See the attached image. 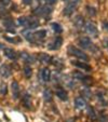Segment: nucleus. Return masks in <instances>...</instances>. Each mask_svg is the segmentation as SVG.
Here are the masks:
<instances>
[{
  "label": "nucleus",
  "mask_w": 108,
  "mask_h": 122,
  "mask_svg": "<svg viewBox=\"0 0 108 122\" xmlns=\"http://www.w3.org/2000/svg\"><path fill=\"white\" fill-rule=\"evenodd\" d=\"M67 50H68V53L70 54V55L75 56V57L79 58V60H82V61H84V62H87V61H89V56H87L82 50H80V49L77 48V46H68Z\"/></svg>",
  "instance_id": "1"
},
{
  "label": "nucleus",
  "mask_w": 108,
  "mask_h": 122,
  "mask_svg": "<svg viewBox=\"0 0 108 122\" xmlns=\"http://www.w3.org/2000/svg\"><path fill=\"white\" fill-rule=\"evenodd\" d=\"M51 12H52V8H51L50 5H40V7L36 8V9L32 11V13L36 16H38V17H46V16L50 15Z\"/></svg>",
  "instance_id": "2"
},
{
  "label": "nucleus",
  "mask_w": 108,
  "mask_h": 122,
  "mask_svg": "<svg viewBox=\"0 0 108 122\" xmlns=\"http://www.w3.org/2000/svg\"><path fill=\"white\" fill-rule=\"evenodd\" d=\"M79 46L84 50H91V51H96V46L92 42L91 38L89 37H80L78 40Z\"/></svg>",
  "instance_id": "3"
},
{
  "label": "nucleus",
  "mask_w": 108,
  "mask_h": 122,
  "mask_svg": "<svg viewBox=\"0 0 108 122\" xmlns=\"http://www.w3.org/2000/svg\"><path fill=\"white\" fill-rule=\"evenodd\" d=\"M84 29L91 37H93V38L98 37V29H97L96 25H95L93 22L89 21V22H87V23H84Z\"/></svg>",
  "instance_id": "4"
},
{
  "label": "nucleus",
  "mask_w": 108,
  "mask_h": 122,
  "mask_svg": "<svg viewBox=\"0 0 108 122\" xmlns=\"http://www.w3.org/2000/svg\"><path fill=\"white\" fill-rule=\"evenodd\" d=\"M78 3H79V0H72L71 2H69L68 5H67L66 7L64 8V11H63L64 15L68 16V17H69V16L72 15V14H74V12L76 11Z\"/></svg>",
  "instance_id": "5"
},
{
  "label": "nucleus",
  "mask_w": 108,
  "mask_h": 122,
  "mask_svg": "<svg viewBox=\"0 0 108 122\" xmlns=\"http://www.w3.org/2000/svg\"><path fill=\"white\" fill-rule=\"evenodd\" d=\"M62 44H63V38L60 37V36H56L53 39V41L51 43H49L48 49L49 50H58L62 46Z\"/></svg>",
  "instance_id": "6"
},
{
  "label": "nucleus",
  "mask_w": 108,
  "mask_h": 122,
  "mask_svg": "<svg viewBox=\"0 0 108 122\" xmlns=\"http://www.w3.org/2000/svg\"><path fill=\"white\" fill-rule=\"evenodd\" d=\"M2 24H3V26H5V28L9 32H12V34L15 32V29H14V27H15V23H14V21L11 19V17H7V19H5L2 21Z\"/></svg>",
  "instance_id": "7"
},
{
  "label": "nucleus",
  "mask_w": 108,
  "mask_h": 122,
  "mask_svg": "<svg viewBox=\"0 0 108 122\" xmlns=\"http://www.w3.org/2000/svg\"><path fill=\"white\" fill-rule=\"evenodd\" d=\"M40 25L39 20H37L34 16H27V24H26V28L27 29H35Z\"/></svg>",
  "instance_id": "8"
},
{
  "label": "nucleus",
  "mask_w": 108,
  "mask_h": 122,
  "mask_svg": "<svg viewBox=\"0 0 108 122\" xmlns=\"http://www.w3.org/2000/svg\"><path fill=\"white\" fill-rule=\"evenodd\" d=\"M11 89H12V96L14 99H19L20 95H21V90H20V85L17 81H12L11 83Z\"/></svg>",
  "instance_id": "9"
},
{
  "label": "nucleus",
  "mask_w": 108,
  "mask_h": 122,
  "mask_svg": "<svg viewBox=\"0 0 108 122\" xmlns=\"http://www.w3.org/2000/svg\"><path fill=\"white\" fill-rule=\"evenodd\" d=\"M19 56L22 58V61H23V62L26 63V64H32V63L36 62V60H35L34 56L30 55V54L27 53V52H25V51H22V52H20Z\"/></svg>",
  "instance_id": "10"
},
{
  "label": "nucleus",
  "mask_w": 108,
  "mask_h": 122,
  "mask_svg": "<svg viewBox=\"0 0 108 122\" xmlns=\"http://www.w3.org/2000/svg\"><path fill=\"white\" fill-rule=\"evenodd\" d=\"M0 75H1V77H3V78H9V77H11L12 70L9 65L3 64L0 66Z\"/></svg>",
  "instance_id": "11"
},
{
  "label": "nucleus",
  "mask_w": 108,
  "mask_h": 122,
  "mask_svg": "<svg viewBox=\"0 0 108 122\" xmlns=\"http://www.w3.org/2000/svg\"><path fill=\"white\" fill-rule=\"evenodd\" d=\"M3 54H5V56H7L8 58L12 61H15L17 58V53L11 48H3Z\"/></svg>",
  "instance_id": "12"
},
{
  "label": "nucleus",
  "mask_w": 108,
  "mask_h": 122,
  "mask_svg": "<svg viewBox=\"0 0 108 122\" xmlns=\"http://www.w3.org/2000/svg\"><path fill=\"white\" fill-rule=\"evenodd\" d=\"M22 35H23V37L25 38L28 42H30V43H36V39H35V37H34V32L30 31V29L23 30Z\"/></svg>",
  "instance_id": "13"
},
{
  "label": "nucleus",
  "mask_w": 108,
  "mask_h": 122,
  "mask_svg": "<svg viewBox=\"0 0 108 122\" xmlns=\"http://www.w3.org/2000/svg\"><path fill=\"white\" fill-rule=\"evenodd\" d=\"M38 58H39V61L41 63H43V64H52V61H53L52 56L46 53H40L39 55H38Z\"/></svg>",
  "instance_id": "14"
},
{
  "label": "nucleus",
  "mask_w": 108,
  "mask_h": 122,
  "mask_svg": "<svg viewBox=\"0 0 108 122\" xmlns=\"http://www.w3.org/2000/svg\"><path fill=\"white\" fill-rule=\"evenodd\" d=\"M55 93H56V96L60 99H62V101H67V99H68V94H67V92L65 91V89H63L62 86H58V88L56 89Z\"/></svg>",
  "instance_id": "15"
},
{
  "label": "nucleus",
  "mask_w": 108,
  "mask_h": 122,
  "mask_svg": "<svg viewBox=\"0 0 108 122\" xmlns=\"http://www.w3.org/2000/svg\"><path fill=\"white\" fill-rule=\"evenodd\" d=\"M72 65H74V66H76V67H78V68H80V69L87 70V71H90V70L92 69L89 64L82 62V61H76V62H72Z\"/></svg>",
  "instance_id": "16"
},
{
  "label": "nucleus",
  "mask_w": 108,
  "mask_h": 122,
  "mask_svg": "<svg viewBox=\"0 0 108 122\" xmlns=\"http://www.w3.org/2000/svg\"><path fill=\"white\" fill-rule=\"evenodd\" d=\"M46 35H48V32H46V29H41V30H38V31H35L34 37H35V39H36V42L43 40L44 38L46 37Z\"/></svg>",
  "instance_id": "17"
},
{
  "label": "nucleus",
  "mask_w": 108,
  "mask_h": 122,
  "mask_svg": "<svg viewBox=\"0 0 108 122\" xmlns=\"http://www.w3.org/2000/svg\"><path fill=\"white\" fill-rule=\"evenodd\" d=\"M75 106L79 109H82V108H84V107H87V102H85V99L83 98L82 96L76 97V98H75Z\"/></svg>",
  "instance_id": "18"
},
{
  "label": "nucleus",
  "mask_w": 108,
  "mask_h": 122,
  "mask_svg": "<svg viewBox=\"0 0 108 122\" xmlns=\"http://www.w3.org/2000/svg\"><path fill=\"white\" fill-rule=\"evenodd\" d=\"M74 25H75V27L78 28V29H81V28L84 27V20H83L82 16H81V15H77L76 17H75Z\"/></svg>",
  "instance_id": "19"
},
{
  "label": "nucleus",
  "mask_w": 108,
  "mask_h": 122,
  "mask_svg": "<svg viewBox=\"0 0 108 122\" xmlns=\"http://www.w3.org/2000/svg\"><path fill=\"white\" fill-rule=\"evenodd\" d=\"M72 76H74V78L79 79V80L83 81V82H87V81H90V80H91V78H90L89 76H85V75H83L82 72H80V71H75V72H72Z\"/></svg>",
  "instance_id": "20"
},
{
  "label": "nucleus",
  "mask_w": 108,
  "mask_h": 122,
  "mask_svg": "<svg viewBox=\"0 0 108 122\" xmlns=\"http://www.w3.org/2000/svg\"><path fill=\"white\" fill-rule=\"evenodd\" d=\"M41 78L43 81L48 82L51 80V70L49 68H43L41 70Z\"/></svg>",
  "instance_id": "21"
},
{
  "label": "nucleus",
  "mask_w": 108,
  "mask_h": 122,
  "mask_svg": "<svg viewBox=\"0 0 108 122\" xmlns=\"http://www.w3.org/2000/svg\"><path fill=\"white\" fill-rule=\"evenodd\" d=\"M22 102H23L24 107H26L27 109L30 108V95L28 93H25L22 97Z\"/></svg>",
  "instance_id": "22"
},
{
  "label": "nucleus",
  "mask_w": 108,
  "mask_h": 122,
  "mask_svg": "<svg viewBox=\"0 0 108 122\" xmlns=\"http://www.w3.org/2000/svg\"><path fill=\"white\" fill-rule=\"evenodd\" d=\"M43 98L46 102H52L53 99V96H52V92H51V90H49V89H46V90L43 91Z\"/></svg>",
  "instance_id": "23"
},
{
  "label": "nucleus",
  "mask_w": 108,
  "mask_h": 122,
  "mask_svg": "<svg viewBox=\"0 0 108 122\" xmlns=\"http://www.w3.org/2000/svg\"><path fill=\"white\" fill-rule=\"evenodd\" d=\"M51 27H52V29L54 30V32H56V34H62L63 32V27L58 23H52L51 24Z\"/></svg>",
  "instance_id": "24"
},
{
  "label": "nucleus",
  "mask_w": 108,
  "mask_h": 122,
  "mask_svg": "<svg viewBox=\"0 0 108 122\" xmlns=\"http://www.w3.org/2000/svg\"><path fill=\"white\" fill-rule=\"evenodd\" d=\"M23 71H24V75H25L26 78H30V76H31V74H32V69L29 65H26V66L24 67Z\"/></svg>",
  "instance_id": "25"
},
{
  "label": "nucleus",
  "mask_w": 108,
  "mask_h": 122,
  "mask_svg": "<svg viewBox=\"0 0 108 122\" xmlns=\"http://www.w3.org/2000/svg\"><path fill=\"white\" fill-rule=\"evenodd\" d=\"M8 93V86L5 82H0V94L1 95H7Z\"/></svg>",
  "instance_id": "26"
},
{
  "label": "nucleus",
  "mask_w": 108,
  "mask_h": 122,
  "mask_svg": "<svg viewBox=\"0 0 108 122\" xmlns=\"http://www.w3.org/2000/svg\"><path fill=\"white\" fill-rule=\"evenodd\" d=\"M87 116L92 120L96 119V113L94 112V108H93V107H89V108H87Z\"/></svg>",
  "instance_id": "27"
},
{
  "label": "nucleus",
  "mask_w": 108,
  "mask_h": 122,
  "mask_svg": "<svg viewBox=\"0 0 108 122\" xmlns=\"http://www.w3.org/2000/svg\"><path fill=\"white\" fill-rule=\"evenodd\" d=\"M87 13L91 14V15H95L96 14V11H95L94 8H91V7H87Z\"/></svg>",
  "instance_id": "28"
},
{
  "label": "nucleus",
  "mask_w": 108,
  "mask_h": 122,
  "mask_svg": "<svg viewBox=\"0 0 108 122\" xmlns=\"http://www.w3.org/2000/svg\"><path fill=\"white\" fill-rule=\"evenodd\" d=\"M11 3V0H0V5H3V7H7Z\"/></svg>",
  "instance_id": "29"
},
{
  "label": "nucleus",
  "mask_w": 108,
  "mask_h": 122,
  "mask_svg": "<svg viewBox=\"0 0 108 122\" xmlns=\"http://www.w3.org/2000/svg\"><path fill=\"white\" fill-rule=\"evenodd\" d=\"M103 46H104V48L108 51V38H104L103 39Z\"/></svg>",
  "instance_id": "30"
},
{
  "label": "nucleus",
  "mask_w": 108,
  "mask_h": 122,
  "mask_svg": "<svg viewBox=\"0 0 108 122\" xmlns=\"http://www.w3.org/2000/svg\"><path fill=\"white\" fill-rule=\"evenodd\" d=\"M5 39L8 40V41H10V42H13V43L19 41V39H14V38H9V37H5Z\"/></svg>",
  "instance_id": "31"
},
{
  "label": "nucleus",
  "mask_w": 108,
  "mask_h": 122,
  "mask_svg": "<svg viewBox=\"0 0 108 122\" xmlns=\"http://www.w3.org/2000/svg\"><path fill=\"white\" fill-rule=\"evenodd\" d=\"M23 3L26 5H30L32 3V0H23Z\"/></svg>",
  "instance_id": "32"
},
{
  "label": "nucleus",
  "mask_w": 108,
  "mask_h": 122,
  "mask_svg": "<svg viewBox=\"0 0 108 122\" xmlns=\"http://www.w3.org/2000/svg\"><path fill=\"white\" fill-rule=\"evenodd\" d=\"M103 26H104V28H105V29L108 31V22H104Z\"/></svg>",
  "instance_id": "33"
},
{
  "label": "nucleus",
  "mask_w": 108,
  "mask_h": 122,
  "mask_svg": "<svg viewBox=\"0 0 108 122\" xmlns=\"http://www.w3.org/2000/svg\"><path fill=\"white\" fill-rule=\"evenodd\" d=\"M3 48H5V46L2 43H0V50H3Z\"/></svg>",
  "instance_id": "34"
},
{
  "label": "nucleus",
  "mask_w": 108,
  "mask_h": 122,
  "mask_svg": "<svg viewBox=\"0 0 108 122\" xmlns=\"http://www.w3.org/2000/svg\"><path fill=\"white\" fill-rule=\"evenodd\" d=\"M0 32H1V28H0Z\"/></svg>",
  "instance_id": "35"
},
{
  "label": "nucleus",
  "mask_w": 108,
  "mask_h": 122,
  "mask_svg": "<svg viewBox=\"0 0 108 122\" xmlns=\"http://www.w3.org/2000/svg\"><path fill=\"white\" fill-rule=\"evenodd\" d=\"M64 1H67V0H64Z\"/></svg>",
  "instance_id": "36"
}]
</instances>
